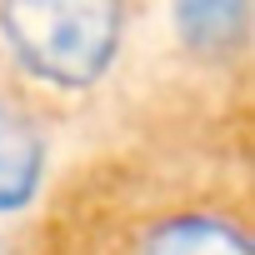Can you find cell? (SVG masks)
Segmentation results:
<instances>
[{
  "instance_id": "1",
  "label": "cell",
  "mask_w": 255,
  "mask_h": 255,
  "mask_svg": "<svg viewBox=\"0 0 255 255\" xmlns=\"http://www.w3.org/2000/svg\"><path fill=\"white\" fill-rule=\"evenodd\" d=\"M0 35L20 70L50 85H90L120 50L125 0H0Z\"/></svg>"
},
{
  "instance_id": "4",
  "label": "cell",
  "mask_w": 255,
  "mask_h": 255,
  "mask_svg": "<svg viewBox=\"0 0 255 255\" xmlns=\"http://www.w3.org/2000/svg\"><path fill=\"white\" fill-rule=\"evenodd\" d=\"M175 25L185 45H195L200 55L240 50L250 25V0H175Z\"/></svg>"
},
{
  "instance_id": "3",
  "label": "cell",
  "mask_w": 255,
  "mask_h": 255,
  "mask_svg": "<svg viewBox=\"0 0 255 255\" xmlns=\"http://www.w3.org/2000/svg\"><path fill=\"white\" fill-rule=\"evenodd\" d=\"M40 165H45V140L35 120L20 105L0 100V210H15L35 190Z\"/></svg>"
},
{
  "instance_id": "2",
  "label": "cell",
  "mask_w": 255,
  "mask_h": 255,
  "mask_svg": "<svg viewBox=\"0 0 255 255\" xmlns=\"http://www.w3.org/2000/svg\"><path fill=\"white\" fill-rule=\"evenodd\" d=\"M130 255H255V250L240 220H225L210 210H180L145 225Z\"/></svg>"
}]
</instances>
